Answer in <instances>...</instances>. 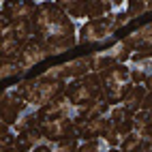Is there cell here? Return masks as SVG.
I'll return each instance as SVG.
<instances>
[{"instance_id":"ba28073f","label":"cell","mask_w":152,"mask_h":152,"mask_svg":"<svg viewBox=\"0 0 152 152\" xmlns=\"http://www.w3.org/2000/svg\"><path fill=\"white\" fill-rule=\"evenodd\" d=\"M41 133L47 141H62V139H71V137H77V126L73 124V120L69 116H60V118H54L49 122L41 124Z\"/></svg>"},{"instance_id":"277c9868","label":"cell","mask_w":152,"mask_h":152,"mask_svg":"<svg viewBox=\"0 0 152 152\" xmlns=\"http://www.w3.org/2000/svg\"><path fill=\"white\" fill-rule=\"evenodd\" d=\"M118 30L116 26V15L111 13L107 17L101 19H90L84 26H79L77 30V43L82 45H94V43H103Z\"/></svg>"},{"instance_id":"8992f818","label":"cell","mask_w":152,"mask_h":152,"mask_svg":"<svg viewBox=\"0 0 152 152\" xmlns=\"http://www.w3.org/2000/svg\"><path fill=\"white\" fill-rule=\"evenodd\" d=\"M124 45L133 52L131 56V64L144 62V60H152V22L137 28L135 32L122 39Z\"/></svg>"},{"instance_id":"9a60e30c","label":"cell","mask_w":152,"mask_h":152,"mask_svg":"<svg viewBox=\"0 0 152 152\" xmlns=\"http://www.w3.org/2000/svg\"><path fill=\"white\" fill-rule=\"evenodd\" d=\"M131 82L146 86V90H152V60H144L131 66Z\"/></svg>"},{"instance_id":"5b68a950","label":"cell","mask_w":152,"mask_h":152,"mask_svg":"<svg viewBox=\"0 0 152 152\" xmlns=\"http://www.w3.org/2000/svg\"><path fill=\"white\" fill-rule=\"evenodd\" d=\"M90 73H92L90 56H84V58H73V60H69V62H64V64H56L49 71H45L41 77L56 79V82H66V79H69V82H73V79L86 77Z\"/></svg>"},{"instance_id":"ffe728a7","label":"cell","mask_w":152,"mask_h":152,"mask_svg":"<svg viewBox=\"0 0 152 152\" xmlns=\"http://www.w3.org/2000/svg\"><path fill=\"white\" fill-rule=\"evenodd\" d=\"M124 13L129 15V19H137V17L148 13V2H139V0L137 2H129L126 9H124Z\"/></svg>"},{"instance_id":"7c38bea8","label":"cell","mask_w":152,"mask_h":152,"mask_svg":"<svg viewBox=\"0 0 152 152\" xmlns=\"http://www.w3.org/2000/svg\"><path fill=\"white\" fill-rule=\"evenodd\" d=\"M37 11L34 2H15V4H2V19H9L11 24L17 22H30Z\"/></svg>"},{"instance_id":"7a4b0ae2","label":"cell","mask_w":152,"mask_h":152,"mask_svg":"<svg viewBox=\"0 0 152 152\" xmlns=\"http://www.w3.org/2000/svg\"><path fill=\"white\" fill-rule=\"evenodd\" d=\"M101 84H103V92L107 96V103L114 107L124 101L126 92L133 88L131 82V66L126 64H116L114 69L101 73Z\"/></svg>"},{"instance_id":"d6986e66","label":"cell","mask_w":152,"mask_h":152,"mask_svg":"<svg viewBox=\"0 0 152 152\" xmlns=\"http://www.w3.org/2000/svg\"><path fill=\"white\" fill-rule=\"evenodd\" d=\"M60 7L66 11V15L73 19H88V13H86V2H60Z\"/></svg>"},{"instance_id":"d4e9b609","label":"cell","mask_w":152,"mask_h":152,"mask_svg":"<svg viewBox=\"0 0 152 152\" xmlns=\"http://www.w3.org/2000/svg\"><path fill=\"white\" fill-rule=\"evenodd\" d=\"M144 111H152V90H148L146 92V99H144V107H141Z\"/></svg>"},{"instance_id":"ac0fdd59","label":"cell","mask_w":152,"mask_h":152,"mask_svg":"<svg viewBox=\"0 0 152 152\" xmlns=\"http://www.w3.org/2000/svg\"><path fill=\"white\" fill-rule=\"evenodd\" d=\"M22 73H26V69L22 66L19 60H2V64H0V75H2V79L19 77Z\"/></svg>"},{"instance_id":"44dd1931","label":"cell","mask_w":152,"mask_h":152,"mask_svg":"<svg viewBox=\"0 0 152 152\" xmlns=\"http://www.w3.org/2000/svg\"><path fill=\"white\" fill-rule=\"evenodd\" d=\"M79 144H82V141H79L77 137L56 141V144H54V152H77L79 150Z\"/></svg>"},{"instance_id":"e0dca14e","label":"cell","mask_w":152,"mask_h":152,"mask_svg":"<svg viewBox=\"0 0 152 152\" xmlns=\"http://www.w3.org/2000/svg\"><path fill=\"white\" fill-rule=\"evenodd\" d=\"M24 49V43H19L15 37H4L0 43V56L2 60H17Z\"/></svg>"},{"instance_id":"484cf974","label":"cell","mask_w":152,"mask_h":152,"mask_svg":"<svg viewBox=\"0 0 152 152\" xmlns=\"http://www.w3.org/2000/svg\"><path fill=\"white\" fill-rule=\"evenodd\" d=\"M148 126H150V131H152V111H148Z\"/></svg>"},{"instance_id":"cb8c5ba5","label":"cell","mask_w":152,"mask_h":152,"mask_svg":"<svg viewBox=\"0 0 152 152\" xmlns=\"http://www.w3.org/2000/svg\"><path fill=\"white\" fill-rule=\"evenodd\" d=\"M32 152H54V144L45 139V141H41L37 148H32Z\"/></svg>"},{"instance_id":"6da1fadb","label":"cell","mask_w":152,"mask_h":152,"mask_svg":"<svg viewBox=\"0 0 152 152\" xmlns=\"http://www.w3.org/2000/svg\"><path fill=\"white\" fill-rule=\"evenodd\" d=\"M32 26L37 39L47 47V56H58L77 45L75 22L56 2L37 4V11L32 15Z\"/></svg>"},{"instance_id":"603a6c76","label":"cell","mask_w":152,"mask_h":152,"mask_svg":"<svg viewBox=\"0 0 152 152\" xmlns=\"http://www.w3.org/2000/svg\"><path fill=\"white\" fill-rule=\"evenodd\" d=\"M144 152H152V131H148V133L144 135V141H141V146H139Z\"/></svg>"},{"instance_id":"8fae6325","label":"cell","mask_w":152,"mask_h":152,"mask_svg":"<svg viewBox=\"0 0 152 152\" xmlns=\"http://www.w3.org/2000/svg\"><path fill=\"white\" fill-rule=\"evenodd\" d=\"M109 126H114V122L107 118V116H99V118H92L84 122L82 126L77 129V139L79 141H88V139H101L105 135V131Z\"/></svg>"},{"instance_id":"9c48e42d","label":"cell","mask_w":152,"mask_h":152,"mask_svg":"<svg viewBox=\"0 0 152 152\" xmlns=\"http://www.w3.org/2000/svg\"><path fill=\"white\" fill-rule=\"evenodd\" d=\"M28 109H30V105L26 103V101L17 99L11 88L4 90L2 99H0V114H2V124L13 126L17 120H19V116H22L24 111H28Z\"/></svg>"},{"instance_id":"3957f363","label":"cell","mask_w":152,"mask_h":152,"mask_svg":"<svg viewBox=\"0 0 152 152\" xmlns=\"http://www.w3.org/2000/svg\"><path fill=\"white\" fill-rule=\"evenodd\" d=\"M66 99L71 101V105H88L96 101L99 96H103V84H101L99 73H90L86 77L73 79L66 84Z\"/></svg>"},{"instance_id":"2e32d148","label":"cell","mask_w":152,"mask_h":152,"mask_svg":"<svg viewBox=\"0 0 152 152\" xmlns=\"http://www.w3.org/2000/svg\"><path fill=\"white\" fill-rule=\"evenodd\" d=\"M90 64H92V73H105V71L114 69L116 64H120L118 60L114 58V54L109 49H101V52H94L90 54Z\"/></svg>"},{"instance_id":"5bb4252c","label":"cell","mask_w":152,"mask_h":152,"mask_svg":"<svg viewBox=\"0 0 152 152\" xmlns=\"http://www.w3.org/2000/svg\"><path fill=\"white\" fill-rule=\"evenodd\" d=\"M146 86H139V84H133V88L126 92V96H124V101L120 105H122L131 116L133 114H137V111H141V107H144V99H146Z\"/></svg>"},{"instance_id":"52a82bcc","label":"cell","mask_w":152,"mask_h":152,"mask_svg":"<svg viewBox=\"0 0 152 152\" xmlns=\"http://www.w3.org/2000/svg\"><path fill=\"white\" fill-rule=\"evenodd\" d=\"M66 92V84L64 82H56V79H45L39 75L37 77V88L30 94L28 105L32 109H41L45 105H49L52 101H56L58 96H62Z\"/></svg>"},{"instance_id":"30bf717a","label":"cell","mask_w":152,"mask_h":152,"mask_svg":"<svg viewBox=\"0 0 152 152\" xmlns=\"http://www.w3.org/2000/svg\"><path fill=\"white\" fill-rule=\"evenodd\" d=\"M45 58H49L47 56V47L39 41V39H32V41H28L26 45H24V49H22V54H19V62H22V66L28 71V69H32V66H37L39 62H43Z\"/></svg>"},{"instance_id":"7402d4cb","label":"cell","mask_w":152,"mask_h":152,"mask_svg":"<svg viewBox=\"0 0 152 152\" xmlns=\"http://www.w3.org/2000/svg\"><path fill=\"white\" fill-rule=\"evenodd\" d=\"M129 116H131V114H129V111H126L122 105H114V107H109V114H107V118H109L116 126H118L120 122H124Z\"/></svg>"},{"instance_id":"4fadbf2b","label":"cell","mask_w":152,"mask_h":152,"mask_svg":"<svg viewBox=\"0 0 152 152\" xmlns=\"http://www.w3.org/2000/svg\"><path fill=\"white\" fill-rule=\"evenodd\" d=\"M69 111H71V101L66 99V94H62V96H58L56 101H52L49 105L37 109V114H39V122L45 124V122H49V120H54V118L69 116Z\"/></svg>"},{"instance_id":"4316f807","label":"cell","mask_w":152,"mask_h":152,"mask_svg":"<svg viewBox=\"0 0 152 152\" xmlns=\"http://www.w3.org/2000/svg\"><path fill=\"white\" fill-rule=\"evenodd\" d=\"M2 152H15V150H13V148H11V150H2Z\"/></svg>"}]
</instances>
